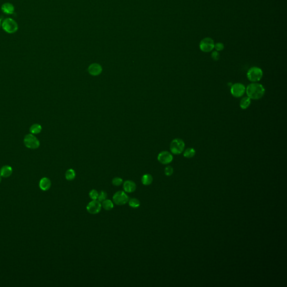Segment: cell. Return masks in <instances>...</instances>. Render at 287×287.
Instances as JSON below:
<instances>
[{"label":"cell","mask_w":287,"mask_h":287,"mask_svg":"<svg viewBox=\"0 0 287 287\" xmlns=\"http://www.w3.org/2000/svg\"><path fill=\"white\" fill-rule=\"evenodd\" d=\"M41 130H42V127H41V125H38V124H34V125H33L30 128L31 132L33 133H35V134L39 133Z\"/></svg>","instance_id":"22"},{"label":"cell","mask_w":287,"mask_h":287,"mask_svg":"<svg viewBox=\"0 0 287 287\" xmlns=\"http://www.w3.org/2000/svg\"><path fill=\"white\" fill-rule=\"evenodd\" d=\"M196 151L194 148H189L186 149L183 153V156L186 158H191L195 156Z\"/></svg>","instance_id":"18"},{"label":"cell","mask_w":287,"mask_h":287,"mask_svg":"<svg viewBox=\"0 0 287 287\" xmlns=\"http://www.w3.org/2000/svg\"><path fill=\"white\" fill-rule=\"evenodd\" d=\"M153 178L149 174H144L141 178V182L144 185H150L153 182Z\"/></svg>","instance_id":"17"},{"label":"cell","mask_w":287,"mask_h":287,"mask_svg":"<svg viewBox=\"0 0 287 287\" xmlns=\"http://www.w3.org/2000/svg\"><path fill=\"white\" fill-rule=\"evenodd\" d=\"M99 193L96 190H92L89 192V197L92 200H97L98 197Z\"/></svg>","instance_id":"24"},{"label":"cell","mask_w":287,"mask_h":287,"mask_svg":"<svg viewBox=\"0 0 287 287\" xmlns=\"http://www.w3.org/2000/svg\"><path fill=\"white\" fill-rule=\"evenodd\" d=\"M102 206H103V208L105 210L108 211V210H110L113 209L114 205H113V202L111 200L105 199L103 201Z\"/></svg>","instance_id":"19"},{"label":"cell","mask_w":287,"mask_h":287,"mask_svg":"<svg viewBox=\"0 0 287 287\" xmlns=\"http://www.w3.org/2000/svg\"><path fill=\"white\" fill-rule=\"evenodd\" d=\"M185 144L181 139L177 138L172 141L170 144V150L172 154L179 155L184 151Z\"/></svg>","instance_id":"4"},{"label":"cell","mask_w":287,"mask_h":287,"mask_svg":"<svg viewBox=\"0 0 287 287\" xmlns=\"http://www.w3.org/2000/svg\"><path fill=\"white\" fill-rule=\"evenodd\" d=\"M2 28L9 34H14L18 31L19 25L16 21L12 18H6L2 22Z\"/></svg>","instance_id":"2"},{"label":"cell","mask_w":287,"mask_h":287,"mask_svg":"<svg viewBox=\"0 0 287 287\" xmlns=\"http://www.w3.org/2000/svg\"><path fill=\"white\" fill-rule=\"evenodd\" d=\"M102 205L98 200H94L88 204L87 206V212L92 214H96L101 212Z\"/></svg>","instance_id":"8"},{"label":"cell","mask_w":287,"mask_h":287,"mask_svg":"<svg viewBox=\"0 0 287 287\" xmlns=\"http://www.w3.org/2000/svg\"><path fill=\"white\" fill-rule=\"evenodd\" d=\"M129 197L125 192L119 191L113 195V201L117 205H123L128 203Z\"/></svg>","instance_id":"5"},{"label":"cell","mask_w":287,"mask_h":287,"mask_svg":"<svg viewBox=\"0 0 287 287\" xmlns=\"http://www.w3.org/2000/svg\"><path fill=\"white\" fill-rule=\"evenodd\" d=\"M263 76V71L258 67H252L248 70L247 77L249 81L252 83H257L261 80Z\"/></svg>","instance_id":"3"},{"label":"cell","mask_w":287,"mask_h":287,"mask_svg":"<svg viewBox=\"0 0 287 287\" xmlns=\"http://www.w3.org/2000/svg\"><path fill=\"white\" fill-rule=\"evenodd\" d=\"M123 189L125 192L131 193L135 191L137 189L136 183L132 181H126L123 183Z\"/></svg>","instance_id":"12"},{"label":"cell","mask_w":287,"mask_h":287,"mask_svg":"<svg viewBox=\"0 0 287 287\" xmlns=\"http://www.w3.org/2000/svg\"><path fill=\"white\" fill-rule=\"evenodd\" d=\"M24 143L26 147L30 149H36L39 146V140L31 134L26 135L24 139Z\"/></svg>","instance_id":"9"},{"label":"cell","mask_w":287,"mask_h":287,"mask_svg":"<svg viewBox=\"0 0 287 287\" xmlns=\"http://www.w3.org/2000/svg\"><path fill=\"white\" fill-rule=\"evenodd\" d=\"M247 96L251 99L258 100L262 98L265 93L264 86L257 83L249 84L246 88Z\"/></svg>","instance_id":"1"},{"label":"cell","mask_w":287,"mask_h":287,"mask_svg":"<svg viewBox=\"0 0 287 287\" xmlns=\"http://www.w3.org/2000/svg\"><path fill=\"white\" fill-rule=\"evenodd\" d=\"M107 197V194L106 192L105 191H101L100 194H99L98 197V200L100 202L103 201L104 200H105Z\"/></svg>","instance_id":"23"},{"label":"cell","mask_w":287,"mask_h":287,"mask_svg":"<svg viewBox=\"0 0 287 287\" xmlns=\"http://www.w3.org/2000/svg\"><path fill=\"white\" fill-rule=\"evenodd\" d=\"M75 172L73 169H68L65 173V177L68 181H73L75 179Z\"/></svg>","instance_id":"20"},{"label":"cell","mask_w":287,"mask_h":287,"mask_svg":"<svg viewBox=\"0 0 287 287\" xmlns=\"http://www.w3.org/2000/svg\"><path fill=\"white\" fill-rule=\"evenodd\" d=\"M212 58H213V60H214V61H217L219 60V59L220 58V55L219 52L217 51H213L212 53Z\"/></svg>","instance_id":"28"},{"label":"cell","mask_w":287,"mask_h":287,"mask_svg":"<svg viewBox=\"0 0 287 287\" xmlns=\"http://www.w3.org/2000/svg\"><path fill=\"white\" fill-rule=\"evenodd\" d=\"M1 25H2V20L0 19V28H1Z\"/></svg>","instance_id":"29"},{"label":"cell","mask_w":287,"mask_h":287,"mask_svg":"<svg viewBox=\"0 0 287 287\" xmlns=\"http://www.w3.org/2000/svg\"><path fill=\"white\" fill-rule=\"evenodd\" d=\"M87 70L91 75L98 76L102 73V67L99 64L94 63L90 65Z\"/></svg>","instance_id":"11"},{"label":"cell","mask_w":287,"mask_h":287,"mask_svg":"<svg viewBox=\"0 0 287 287\" xmlns=\"http://www.w3.org/2000/svg\"><path fill=\"white\" fill-rule=\"evenodd\" d=\"M12 169L11 167L9 165L3 166L0 170V176L4 178H7L11 175Z\"/></svg>","instance_id":"15"},{"label":"cell","mask_w":287,"mask_h":287,"mask_svg":"<svg viewBox=\"0 0 287 287\" xmlns=\"http://www.w3.org/2000/svg\"><path fill=\"white\" fill-rule=\"evenodd\" d=\"M173 159V155L167 151H163L158 154V160L163 164H168L171 163Z\"/></svg>","instance_id":"10"},{"label":"cell","mask_w":287,"mask_h":287,"mask_svg":"<svg viewBox=\"0 0 287 287\" xmlns=\"http://www.w3.org/2000/svg\"><path fill=\"white\" fill-rule=\"evenodd\" d=\"M224 46L223 44L222 43H221V42H218V43H217L214 44V48L216 49V51L217 52L222 51L224 49Z\"/></svg>","instance_id":"27"},{"label":"cell","mask_w":287,"mask_h":287,"mask_svg":"<svg viewBox=\"0 0 287 287\" xmlns=\"http://www.w3.org/2000/svg\"><path fill=\"white\" fill-rule=\"evenodd\" d=\"M1 181H2V178H1V176H0V183L1 182Z\"/></svg>","instance_id":"30"},{"label":"cell","mask_w":287,"mask_h":287,"mask_svg":"<svg viewBox=\"0 0 287 287\" xmlns=\"http://www.w3.org/2000/svg\"><path fill=\"white\" fill-rule=\"evenodd\" d=\"M251 99L249 98V97L248 96L244 97L243 98H242L240 103V107L242 110H246L249 107V105H251Z\"/></svg>","instance_id":"16"},{"label":"cell","mask_w":287,"mask_h":287,"mask_svg":"<svg viewBox=\"0 0 287 287\" xmlns=\"http://www.w3.org/2000/svg\"><path fill=\"white\" fill-rule=\"evenodd\" d=\"M128 204L132 208H137L140 205V202L139 200L136 198L131 199L130 200H128Z\"/></svg>","instance_id":"21"},{"label":"cell","mask_w":287,"mask_h":287,"mask_svg":"<svg viewBox=\"0 0 287 287\" xmlns=\"http://www.w3.org/2000/svg\"><path fill=\"white\" fill-rule=\"evenodd\" d=\"M39 187L43 191L48 190L51 186V182L49 178L47 177H44L41 179L39 182Z\"/></svg>","instance_id":"14"},{"label":"cell","mask_w":287,"mask_h":287,"mask_svg":"<svg viewBox=\"0 0 287 287\" xmlns=\"http://www.w3.org/2000/svg\"><path fill=\"white\" fill-rule=\"evenodd\" d=\"M1 11L4 14L11 15L14 13L15 7L13 4L10 2H6L2 4L1 6Z\"/></svg>","instance_id":"13"},{"label":"cell","mask_w":287,"mask_h":287,"mask_svg":"<svg viewBox=\"0 0 287 287\" xmlns=\"http://www.w3.org/2000/svg\"><path fill=\"white\" fill-rule=\"evenodd\" d=\"M231 92L232 96L235 98H240L244 95L246 92V87L244 84L240 83L233 84L231 88Z\"/></svg>","instance_id":"6"},{"label":"cell","mask_w":287,"mask_h":287,"mask_svg":"<svg viewBox=\"0 0 287 287\" xmlns=\"http://www.w3.org/2000/svg\"><path fill=\"white\" fill-rule=\"evenodd\" d=\"M173 168H172V167L168 165L165 167V169H164V173L166 176H171L172 174H173Z\"/></svg>","instance_id":"26"},{"label":"cell","mask_w":287,"mask_h":287,"mask_svg":"<svg viewBox=\"0 0 287 287\" xmlns=\"http://www.w3.org/2000/svg\"><path fill=\"white\" fill-rule=\"evenodd\" d=\"M214 42L210 38H205L200 42V49L204 52H210L214 48Z\"/></svg>","instance_id":"7"},{"label":"cell","mask_w":287,"mask_h":287,"mask_svg":"<svg viewBox=\"0 0 287 287\" xmlns=\"http://www.w3.org/2000/svg\"><path fill=\"white\" fill-rule=\"evenodd\" d=\"M123 183V180L121 178L115 177L112 180V184L116 186H119Z\"/></svg>","instance_id":"25"}]
</instances>
